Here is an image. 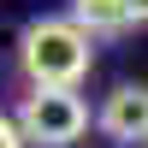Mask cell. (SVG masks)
I'll return each instance as SVG.
<instances>
[{"label":"cell","mask_w":148,"mask_h":148,"mask_svg":"<svg viewBox=\"0 0 148 148\" xmlns=\"http://www.w3.org/2000/svg\"><path fill=\"white\" fill-rule=\"evenodd\" d=\"M18 65L30 83H65L77 89L95 65V36L77 18H36L18 36Z\"/></svg>","instance_id":"1"},{"label":"cell","mask_w":148,"mask_h":148,"mask_svg":"<svg viewBox=\"0 0 148 148\" xmlns=\"http://www.w3.org/2000/svg\"><path fill=\"white\" fill-rule=\"evenodd\" d=\"M18 130L30 148H71L89 130V107L65 83H30V95L18 107Z\"/></svg>","instance_id":"2"},{"label":"cell","mask_w":148,"mask_h":148,"mask_svg":"<svg viewBox=\"0 0 148 148\" xmlns=\"http://www.w3.org/2000/svg\"><path fill=\"white\" fill-rule=\"evenodd\" d=\"M95 125H101L113 142H125V148L148 142V83H119V89L101 101V119H95Z\"/></svg>","instance_id":"3"},{"label":"cell","mask_w":148,"mask_h":148,"mask_svg":"<svg viewBox=\"0 0 148 148\" xmlns=\"http://www.w3.org/2000/svg\"><path fill=\"white\" fill-rule=\"evenodd\" d=\"M71 18H77L89 36H113V30L130 24V6L125 0H71Z\"/></svg>","instance_id":"4"},{"label":"cell","mask_w":148,"mask_h":148,"mask_svg":"<svg viewBox=\"0 0 148 148\" xmlns=\"http://www.w3.org/2000/svg\"><path fill=\"white\" fill-rule=\"evenodd\" d=\"M0 148H30L24 130H18V119H6V113H0Z\"/></svg>","instance_id":"5"},{"label":"cell","mask_w":148,"mask_h":148,"mask_svg":"<svg viewBox=\"0 0 148 148\" xmlns=\"http://www.w3.org/2000/svg\"><path fill=\"white\" fill-rule=\"evenodd\" d=\"M130 6V24H148V0H125Z\"/></svg>","instance_id":"6"}]
</instances>
